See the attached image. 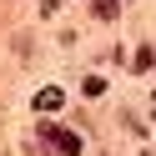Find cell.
<instances>
[{
	"label": "cell",
	"instance_id": "obj_1",
	"mask_svg": "<svg viewBox=\"0 0 156 156\" xmlns=\"http://www.w3.org/2000/svg\"><path fill=\"white\" fill-rule=\"evenodd\" d=\"M41 141L51 146L55 156H81V136H71V131H55V126H41Z\"/></svg>",
	"mask_w": 156,
	"mask_h": 156
},
{
	"label": "cell",
	"instance_id": "obj_3",
	"mask_svg": "<svg viewBox=\"0 0 156 156\" xmlns=\"http://www.w3.org/2000/svg\"><path fill=\"white\" fill-rule=\"evenodd\" d=\"M35 106H41V111H55V106H61V91H41V96H35Z\"/></svg>",
	"mask_w": 156,
	"mask_h": 156
},
{
	"label": "cell",
	"instance_id": "obj_2",
	"mask_svg": "<svg viewBox=\"0 0 156 156\" xmlns=\"http://www.w3.org/2000/svg\"><path fill=\"white\" fill-rule=\"evenodd\" d=\"M91 10H96V15H101V20H111V15H116V10H121V0H91Z\"/></svg>",
	"mask_w": 156,
	"mask_h": 156
}]
</instances>
